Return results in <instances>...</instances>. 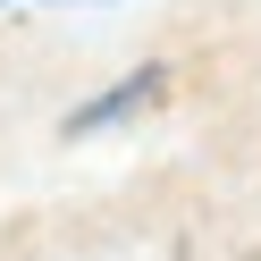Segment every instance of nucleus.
Listing matches in <instances>:
<instances>
[{
	"mask_svg": "<svg viewBox=\"0 0 261 261\" xmlns=\"http://www.w3.org/2000/svg\"><path fill=\"white\" fill-rule=\"evenodd\" d=\"M160 93H169V68H135L126 85H110L101 101H85V110H76V118H68V135H93V126H118V118H135L143 101H160Z\"/></svg>",
	"mask_w": 261,
	"mask_h": 261,
	"instance_id": "f257e3e1",
	"label": "nucleus"
},
{
	"mask_svg": "<svg viewBox=\"0 0 261 261\" xmlns=\"http://www.w3.org/2000/svg\"><path fill=\"white\" fill-rule=\"evenodd\" d=\"M0 9H9V0H0Z\"/></svg>",
	"mask_w": 261,
	"mask_h": 261,
	"instance_id": "f03ea898",
	"label": "nucleus"
}]
</instances>
